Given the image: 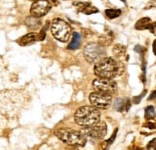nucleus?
I'll use <instances>...</instances> for the list:
<instances>
[{"label": "nucleus", "instance_id": "7c9ffc66", "mask_svg": "<svg viewBox=\"0 0 156 150\" xmlns=\"http://www.w3.org/2000/svg\"><path fill=\"white\" fill-rule=\"evenodd\" d=\"M155 150H156V147H155Z\"/></svg>", "mask_w": 156, "mask_h": 150}, {"label": "nucleus", "instance_id": "39448f33", "mask_svg": "<svg viewBox=\"0 0 156 150\" xmlns=\"http://www.w3.org/2000/svg\"><path fill=\"white\" fill-rule=\"evenodd\" d=\"M52 34L61 42H67L72 34V28L69 24L61 18H55L51 24Z\"/></svg>", "mask_w": 156, "mask_h": 150}, {"label": "nucleus", "instance_id": "a211bd4d", "mask_svg": "<svg viewBox=\"0 0 156 150\" xmlns=\"http://www.w3.org/2000/svg\"><path fill=\"white\" fill-rule=\"evenodd\" d=\"M155 117V111L153 106H148L145 110V118L146 120H151Z\"/></svg>", "mask_w": 156, "mask_h": 150}, {"label": "nucleus", "instance_id": "5701e85b", "mask_svg": "<svg viewBox=\"0 0 156 150\" xmlns=\"http://www.w3.org/2000/svg\"><path fill=\"white\" fill-rule=\"evenodd\" d=\"M5 127V118L2 114H0V134L3 130Z\"/></svg>", "mask_w": 156, "mask_h": 150}, {"label": "nucleus", "instance_id": "393cba45", "mask_svg": "<svg viewBox=\"0 0 156 150\" xmlns=\"http://www.w3.org/2000/svg\"><path fill=\"white\" fill-rule=\"evenodd\" d=\"M155 98H156V91H153L152 93H151L150 95H149L148 100L151 101V100H154V99Z\"/></svg>", "mask_w": 156, "mask_h": 150}, {"label": "nucleus", "instance_id": "20e7f679", "mask_svg": "<svg viewBox=\"0 0 156 150\" xmlns=\"http://www.w3.org/2000/svg\"><path fill=\"white\" fill-rule=\"evenodd\" d=\"M54 134L63 143L75 146H84L86 143V136L82 132H79L71 128H59Z\"/></svg>", "mask_w": 156, "mask_h": 150}, {"label": "nucleus", "instance_id": "dca6fc26", "mask_svg": "<svg viewBox=\"0 0 156 150\" xmlns=\"http://www.w3.org/2000/svg\"><path fill=\"white\" fill-rule=\"evenodd\" d=\"M152 21L149 18H143L139 20L135 25V28L137 30H145L149 28Z\"/></svg>", "mask_w": 156, "mask_h": 150}, {"label": "nucleus", "instance_id": "ddd939ff", "mask_svg": "<svg viewBox=\"0 0 156 150\" xmlns=\"http://www.w3.org/2000/svg\"><path fill=\"white\" fill-rule=\"evenodd\" d=\"M113 54L117 59H122L124 57L126 53V47L122 44H116L112 50Z\"/></svg>", "mask_w": 156, "mask_h": 150}, {"label": "nucleus", "instance_id": "aec40b11", "mask_svg": "<svg viewBox=\"0 0 156 150\" xmlns=\"http://www.w3.org/2000/svg\"><path fill=\"white\" fill-rule=\"evenodd\" d=\"M112 41L110 38V37H101L99 38V42L98 44L101 46H105V45H109L111 44Z\"/></svg>", "mask_w": 156, "mask_h": 150}, {"label": "nucleus", "instance_id": "6ab92c4d", "mask_svg": "<svg viewBox=\"0 0 156 150\" xmlns=\"http://www.w3.org/2000/svg\"><path fill=\"white\" fill-rule=\"evenodd\" d=\"M49 21H47L45 25L44 26V27L42 28V30H41L39 34H38V38H39V41H42L45 39V37H46V31L47 30V27H49Z\"/></svg>", "mask_w": 156, "mask_h": 150}, {"label": "nucleus", "instance_id": "0eeeda50", "mask_svg": "<svg viewBox=\"0 0 156 150\" xmlns=\"http://www.w3.org/2000/svg\"><path fill=\"white\" fill-rule=\"evenodd\" d=\"M89 101L91 105L96 108L108 109L112 103V95L95 91L90 94Z\"/></svg>", "mask_w": 156, "mask_h": 150}, {"label": "nucleus", "instance_id": "f03ea898", "mask_svg": "<svg viewBox=\"0 0 156 150\" xmlns=\"http://www.w3.org/2000/svg\"><path fill=\"white\" fill-rule=\"evenodd\" d=\"M118 59L113 57H103L98 61L94 67L95 76L101 79H108L121 76L125 69L122 62Z\"/></svg>", "mask_w": 156, "mask_h": 150}, {"label": "nucleus", "instance_id": "9b49d317", "mask_svg": "<svg viewBox=\"0 0 156 150\" xmlns=\"http://www.w3.org/2000/svg\"><path fill=\"white\" fill-rule=\"evenodd\" d=\"M37 41H39L38 34L29 33L19 38L18 40V43L19 44V45L25 47V46L31 45V44L36 43Z\"/></svg>", "mask_w": 156, "mask_h": 150}, {"label": "nucleus", "instance_id": "9d476101", "mask_svg": "<svg viewBox=\"0 0 156 150\" xmlns=\"http://www.w3.org/2000/svg\"><path fill=\"white\" fill-rule=\"evenodd\" d=\"M82 132L85 136L95 139H103L107 134V125L105 122H99L94 126L85 127Z\"/></svg>", "mask_w": 156, "mask_h": 150}, {"label": "nucleus", "instance_id": "4be33fe9", "mask_svg": "<svg viewBox=\"0 0 156 150\" xmlns=\"http://www.w3.org/2000/svg\"><path fill=\"white\" fill-rule=\"evenodd\" d=\"M146 92H147V91L146 90V91H143V92L142 93V94L140 95V96H136V97H134L133 98V102H134V103H135V104L140 103V101H141V99L143 98V97H144V95L146 94Z\"/></svg>", "mask_w": 156, "mask_h": 150}, {"label": "nucleus", "instance_id": "423d86ee", "mask_svg": "<svg viewBox=\"0 0 156 150\" xmlns=\"http://www.w3.org/2000/svg\"><path fill=\"white\" fill-rule=\"evenodd\" d=\"M105 50L103 46L96 43L88 44L84 49V56L85 59L90 63L97 62L103 57H105Z\"/></svg>", "mask_w": 156, "mask_h": 150}, {"label": "nucleus", "instance_id": "f3484780", "mask_svg": "<svg viewBox=\"0 0 156 150\" xmlns=\"http://www.w3.org/2000/svg\"><path fill=\"white\" fill-rule=\"evenodd\" d=\"M105 14L108 18L113 19V18H117L121 15V11L120 9H107L105 11Z\"/></svg>", "mask_w": 156, "mask_h": 150}, {"label": "nucleus", "instance_id": "7ed1b4c3", "mask_svg": "<svg viewBox=\"0 0 156 150\" xmlns=\"http://www.w3.org/2000/svg\"><path fill=\"white\" fill-rule=\"evenodd\" d=\"M100 111L94 106H82L75 114V121L83 127H89L100 122Z\"/></svg>", "mask_w": 156, "mask_h": 150}, {"label": "nucleus", "instance_id": "a878e982", "mask_svg": "<svg viewBox=\"0 0 156 150\" xmlns=\"http://www.w3.org/2000/svg\"><path fill=\"white\" fill-rule=\"evenodd\" d=\"M152 49H153V53L156 56V40H155L153 42V44H152Z\"/></svg>", "mask_w": 156, "mask_h": 150}, {"label": "nucleus", "instance_id": "bb28decb", "mask_svg": "<svg viewBox=\"0 0 156 150\" xmlns=\"http://www.w3.org/2000/svg\"><path fill=\"white\" fill-rule=\"evenodd\" d=\"M146 125H148L147 127L149 128H150V129H154V128H155V124H154V123H148Z\"/></svg>", "mask_w": 156, "mask_h": 150}, {"label": "nucleus", "instance_id": "b1692460", "mask_svg": "<svg viewBox=\"0 0 156 150\" xmlns=\"http://www.w3.org/2000/svg\"><path fill=\"white\" fill-rule=\"evenodd\" d=\"M148 30H150L153 34L156 35V22H152L149 25Z\"/></svg>", "mask_w": 156, "mask_h": 150}, {"label": "nucleus", "instance_id": "c85d7f7f", "mask_svg": "<svg viewBox=\"0 0 156 150\" xmlns=\"http://www.w3.org/2000/svg\"><path fill=\"white\" fill-rule=\"evenodd\" d=\"M29 1H31V2H34V1H36V0H29Z\"/></svg>", "mask_w": 156, "mask_h": 150}, {"label": "nucleus", "instance_id": "f8f14e48", "mask_svg": "<svg viewBox=\"0 0 156 150\" xmlns=\"http://www.w3.org/2000/svg\"><path fill=\"white\" fill-rule=\"evenodd\" d=\"M74 5L77 8L79 12H83V13L86 14V15H91V14H94L98 12V9L91 5L88 2L74 3Z\"/></svg>", "mask_w": 156, "mask_h": 150}, {"label": "nucleus", "instance_id": "412c9836", "mask_svg": "<svg viewBox=\"0 0 156 150\" xmlns=\"http://www.w3.org/2000/svg\"><path fill=\"white\" fill-rule=\"evenodd\" d=\"M117 130H116V131H114V133L113 134V135L111 136V138H110L109 140H108L107 141H105V143H104V147H105V146H107V147H108L110 145L112 144L113 142L114 141V140H115V138H116V136H117Z\"/></svg>", "mask_w": 156, "mask_h": 150}, {"label": "nucleus", "instance_id": "1a4fd4ad", "mask_svg": "<svg viewBox=\"0 0 156 150\" xmlns=\"http://www.w3.org/2000/svg\"><path fill=\"white\" fill-rule=\"evenodd\" d=\"M51 9V4L48 0H36L30 8V14L36 18H41L47 15Z\"/></svg>", "mask_w": 156, "mask_h": 150}, {"label": "nucleus", "instance_id": "f257e3e1", "mask_svg": "<svg viewBox=\"0 0 156 150\" xmlns=\"http://www.w3.org/2000/svg\"><path fill=\"white\" fill-rule=\"evenodd\" d=\"M26 103V96L19 90L0 91V114L7 117H14L21 113Z\"/></svg>", "mask_w": 156, "mask_h": 150}, {"label": "nucleus", "instance_id": "2eb2a0df", "mask_svg": "<svg viewBox=\"0 0 156 150\" xmlns=\"http://www.w3.org/2000/svg\"><path fill=\"white\" fill-rule=\"evenodd\" d=\"M81 44V35L77 32H74L73 34V39L68 45V49L69 50H76L80 47Z\"/></svg>", "mask_w": 156, "mask_h": 150}, {"label": "nucleus", "instance_id": "cd10ccee", "mask_svg": "<svg viewBox=\"0 0 156 150\" xmlns=\"http://www.w3.org/2000/svg\"><path fill=\"white\" fill-rule=\"evenodd\" d=\"M66 150H78V149H77V148H76V146H70V147L67 148Z\"/></svg>", "mask_w": 156, "mask_h": 150}, {"label": "nucleus", "instance_id": "6e6552de", "mask_svg": "<svg viewBox=\"0 0 156 150\" xmlns=\"http://www.w3.org/2000/svg\"><path fill=\"white\" fill-rule=\"evenodd\" d=\"M93 88L96 91L106 93L111 95L116 94L117 91V85L112 79H98L93 82Z\"/></svg>", "mask_w": 156, "mask_h": 150}, {"label": "nucleus", "instance_id": "c756f323", "mask_svg": "<svg viewBox=\"0 0 156 150\" xmlns=\"http://www.w3.org/2000/svg\"><path fill=\"white\" fill-rule=\"evenodd\" d=\"M123 2H125V0H123Z\"/></svg>", "mask_w": 156, "mask_h": 150}, {"label": "nucleus", "instance_id": "4468645a", "mask_svg": "<svg viewBox=\"0 0 156 150\" xmlns=\"http://www.w3.org/2000/svg\"><path fill=\"white\" fill-rule=\"evenodd\" d=\"M26 24L29 28L32 29V30H37L39 28L40 26L41 25V21H40L39 18H36L34 16H29L27 17L25 21Z\"/></svg>", "mask_w": 156, "mask_h": 150}]
</instances>
